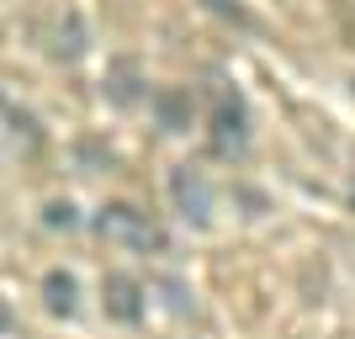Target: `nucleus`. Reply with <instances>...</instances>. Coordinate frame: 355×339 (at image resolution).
<instances>
[{
    "mask_svg": "<svg viewBox=\"0 0 355 339\" xmlns=\"http://www.w3.org/2000/svg\"><path fill=\"white\" fill-rule=\"evenodd\" d=\"M207 128H212V154H244V144H250V106H244V96L234 85H223L212 96Z\"/></svg>",
    "mask_w": 355,
    "mask_h": 339,
    "instance_id": "f03ea898",
    "label": "nucleus"
},
{
    "mask_svg": "<svg viewBox=\"0 0 355 339\" xmlns=\"http://www.w3.org/2000/svg\"><path fill=\"white\" fill-rule=\"evenodd\" d=\"M207 11L223 16V21H234V27H254V16L239 6V0H207Z\"/></svg>",
    "mask_w": 355,
    "mask_h": 339,
    "instance_id": "1a4fd4ad",
    "label": "nucleus"
},
{
    "mask_svg": "<svg viewBox=\"0 0 355 339\" xmlns=\"http://www.w3.org/2000/svg\"><path fill=\"white\" fill-rule=\"evenodd\" d=\"M74 202H48L43 207V228H74Z\"/></svg>",
    "mask_w": 355,
    "mask_h": 339,
    "instance_id": "9d476101",
    "label": "nucleus"
},
{
    "mask_svg": "<svg viewBox=\"0 0 355 339\" xmlns=\"http://www.w3.org/2000/svg\"><path fill=\"white\" fill-rule=\"evenodd\" d=\"M96 234L112 238V244H133V250H164L159 223L148 218V212H138L133 202H106L96 212Z\"/></svg>",
    "mask_w": 355,
    "mask_h": 339,
    "instance_id": "f257e3e1",
    "label": "nucleus"
},
{
    "mask_svg": "<svg viewBox=\"0 0 355 339\" xmlns=\"http://www.w3.org/2000/svg\"><path fill=\"white\" fill-rule=\"evenodd\" d=\"M85 53V27H80V16H69L59 27V43H53V59H80Z\"/></svg>",
    "mask_w": 355,
    "mask_h": 339,
    "instance_id": "6e6552de",
    "label": "nucleus"
},
{
    "mask_svg": "<svg viewBox=\"0 0 355 339\" xmlns=\"http://www.w3.org/2000/svg\"><path fill=\"white\" fill-rule=\"evenodd\" d=\"M154 122H159L164 133H186V128H191V90L186 85H164V90H154Z\"/></svg>",
    "mask_w": 355,
    "mask_h": 339,
    "instance_id": "423d86ee",
    "label": "nucleus"
},
{
    "mask_svg": "<svg viewBox=\"0 0 355 339\" xmlns=\"http://www.w3.org/2000/svg\"><path fill=\"white\" fill-rule=\"evenodd\" d=\"M43 308L53 313V318H74V308H80V281H74L69 270H48L43 276Z\"/></svg>",
    "mask_w": 355,
    "mask_h": 339,
    "instance_id": "0eeeda50",
    "label": "nucleus"
},
{
    "mask_svg": "<svg viewBox=\"0 0 355 339\" xmlns=\"http://www.w3.org/2000/svg\"><path fill=\"white\" fill-rule=\"evenodd\" d=\"M101 313L112 324H138V318H144V286H138L133 276L112 270V276L101 281Z\"/></svg>",
    "mask_w": 355,
    "mask_h": 339,
    "instance_id": "20e7f679",
    "label": "nucleus"
},
{
    "mask_svg": "<svg viewBox=\"0 0 355 339\" xmlns=\"http://www.w3.org/2000/svg\"><path fill=\"white\" fill-rule=\"evenodd\" d=\"M106 101L112 106H138L144 101V69H138V59H112L106 64Z\"/></svg>",
    "mask_w": 355,
    "mask_h": 339,
    "instance_id": "39448f33",
    "label": "nucleus"
},
{
    "mask_svg": "<svg viewBox=\"0 0 355 339\" xmlns=\"http://www.w3.org/2000/svg\"><path fill=\"white\" fill-rule=\"evenodd\" d=\"M170 202H175V212L186 223L207 228V223H212V180H207V170L175 164V170H170Z\"/></svg>",
    "mask_w": 355,
    "mask_h": 339,
    "instance_id": "7ed1b4c3",
    "label": "nucleus"
},
{
    "mask_svg": "<svg viewBox=\"0 0 355 339\" xmlns=\"http://www.w3.org/2000/svg\"><path fill=\"white\" fill-rule=\"evenodd\" d=\"M6 329H11V308H6V302H0V334H6Z\"/></svg>",
    "mask_w": 355,
    "mask_h": 339,
    "instance_id": "9b49d317",
    "label": "nucleus"
}]
</instances>
